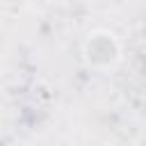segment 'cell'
Masks as SVG:
<instances>
[{
    "label": "cell",
    "instance_id": "obj_1",
    "mask_svg": "<svg viewBox=\"0 0 146 146\" xmlns=\"http://www.w3.org/2000/svg\"><path fill=\"white\" fill-rule=\"evenodd\" d=\"M119 43L114 41V34L110 32H94L84 46V55L91 66L107 68L119 62Z\"/></svg>",
    "mask_w": 146,
    "mask_h": 146
}]
</instances>
